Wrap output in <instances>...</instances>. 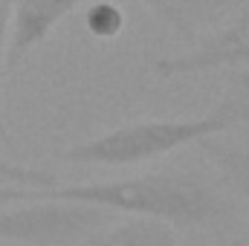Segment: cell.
Masks as SVG:
<instances>
[{
    "label": "cell",
    "mask_w": 249,
    "mask_h": 246,
    "mask_svg": "<svg viewBox=\"0 0 249 246\" xmlns=\"http://www.w3.org/2000/svg\"><path fill=\"white\" fill-rule=\"evenodd\" d=\"M229 127H235V116L220 102L214 110L194 119H151V122L116 127L99 139H90L64 151V159L81 162V165H110V168L136 165V162H148L162 154H171L183 145H194L206 136H220Z\"/></svg>",
    "instance_id": "2"
},
{
    "label": "cell",
    "mask_w": 249,
    "mask_h": 246,
    "mask_svg": "<svg viewBox=\"0 0 249 246\" xmlns=\"http://www.w3.org/2000/svg\"><path fill=\"white\" fill-rule=\"evenodd\" d=\"M110 220L107 211L70 200H29L20 209L0 211V241L32 246H72L93 238Z\"/></svg>",
    "instance_id": "3"
},
{
    "label": "cell",
    "mask_w": 249,
    "mask_h": 246,
    "mask_svg": "<svg viewBox=\"0 0 249 246\" xmlns=\"http://www.w3.org/2000/svg\"><path fill=\"white\" fill-rule=\"evenodd\" d=\"M96 246H180L174 226L160 220V217H145L136 214L113 226L107 235L96 238Z\"/></svg>",
    "instance_id": "7"
},
{
    "label": "cell",
    "mask_w": 249,
    "mask_h": 246,
    "mask_svg": "<svg viewBox=\"0 0 249 246\" xmlns=\"http://www.w3.org/2000/svg\"><path fill=\"white\" fill-rule=\"evenodd\" d=\"M136 3L183 41L200 38L232 9V0H136Z\"/></svg>",
    "instance_id": "6"
},
{
    "label": "cell",
    "mask_w": 249,
    "mask_h": 246,
    "mask_svg": "<svg viewBox=\"0 0 249 246\" xmlns=\"http://www.w3.org/2000/svg\"><path fill=\"white\" fill-rule=\"evenodd\" d=\"M212 159L214 165L223 171V177L241 191V197L249 206V145H232V142H220L217 136H206L197 142Z\"/></svg>",
    "instance_id": "8"
},
{
    "label": "cell",
    "mask_w": 249,
    "mask_h": 246,
    "mask_svg": "<svg viewBox=\"0 0 249 246\" xmlns=\"http://www.w3.org/2000/svg\"><path fill=\"white\" fill-rule=\"evenodd\" d=\"M238 67H249V9L220 32L200 41L194 50L154 61L157 75L162 78L206 72V70H238Z\"/></svg>",
    "instance_id": "4"
},
{
    "label": "cell",
    "mask_w": 249,
    "mask_h": 246,
    "mask_svg": "<svg viewBox=\"0 0 249 246\" xmlns=\"http://www.w3.org/2000/svg\"><path fill=\"white\" fill-rule=\"evenodd\" d=\"M29 200H70L87 203L107 211H127L160 217L174 229H200L223 217V200L214 188L194 174H145L113 183H72V185H0V203H29Z\"/></svg>",
    "instance_id": "1"
},
{
    "label": "cell",
    "mask_w": 249,
    "mask_h": 246,
    "mask_svg": "<svg viewBox=\"0 0 249 246\" xmlns=\"http://www.w3.org/2000/svg\"><path fill=\"white\" fill-rule=\"evenodd\" d=\"M0 180H6V185H38V188L58 185V177L55 174L38 171V168H23V165L9 162L3 157H0Z\"/></svg>",
    "instance_id": "11"
},
{
    "label": "cell",
    "mask_w": 249,
    "mask_h": 246,
    "mask_svg": "<svg viewBox=\"0 0 249 246\" xmlns=\"http://www.w3.org/2000/svg\"><path fill=\"white\" fill-rule=\"evenodd\" d=\"M223 105L232 110L235 124H247L249 127V67L229 70L226 78V99Z\"/></svg>",
    "instance_id": "10"
},
{
    "label": "cell",
    "mask_w": 249,
    "mask_h": 246,
    "mask_svg": "<svg viewBox=\"0 0 249 246\" xmlns=\"http://www.w3.org/2000/svg\"><path fill=\"white\" fill-rule=\"evenodd\" d=\"M84 3H90V0H12L3 70L15 72L29 58V53L35 47H41L50 38V32L61 23L64 18H70Z\"/></svg>",
    "instance_id": "5"
},
{
    "label": "cell",
    "mask_w": 249,
    "mask_h": 246,
    "mask_svg": "<svg viewBox=\"0 0 249 246\" xmlns=\"http://www.w3.org/2000/svg\"><path fill=\"white\" fill-rule=\"evenodd\" d=\"M9 15H12V0H0V72L6 61V41H9ZM0 142L12 148V133L3 122V110H0Z\"/></svg>",
    "instance_id": "12"
},
{
    "label": "cell",
    "mask_w": 249,
    "mask_h": 246,
    "mask_svg": "<svg viewBox=\"0 0 249 246\" xmlns=\"http://www.w3.org/2000/svg\"><path fill=\"white\" fill-rule=\"evenodd\" d=\"M84 9V26L90 35L110 41L124 29V9L116 0H90L81 6Z\"/></svg>",
    "instance_id": "9"
}]
</instances>
